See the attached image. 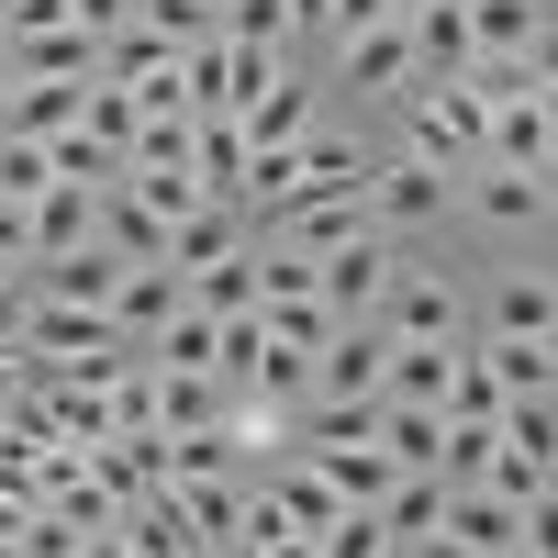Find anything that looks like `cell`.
<instances>
[{"mask_svg": "<svg viewBox=\"0 0 558 558\" xmlns=\"http://www.w3.org/2000/svg\"><path fill=\"white\" fill-rule=\"evenodd\" d=\"M481 134H492V101H481L470 78H413V89H402V146L436 157L447 179L481 168Z\"/></svg>", "mask_w": 558, "mask_h": 558, "instance_id": "obj_1", "label": "cell"}, {"mask_svg": "<svg viewBox=\"0 0 558 558\" xmlns=\"http://www.w3.org/2000/svg\"><path fill=\"white\" fill-rule=\"evenodd\" d=\"M458 213V179L436 168V157H380V168H368V223H380V235L391 246H413V235H436V223Z\"/></svg>", "mask_w": 558, "mask_h": 558, "instance_id": "obj_2", "label": "cell"}, {"mask_svg": "<svg viewBox=\"0 0 558 558\" xmlns=\"http://www.w3.org/2000/svg\"><path fill=\"white\" fill-rule=\"evenodd\" d=\"M391 347H458L470 336V291H458L447 268H425V257H402V279H391V302L368 313Z\"/></svg>", "mask_w": 558, "mask_h": 558, "instance_id": "obj_3", "label": "cell"}, {"mask_svg": "<svg viewBox=\"0 0 558 558\" xmlns=\"http://www.w3.org/2000/svg\"><path fill=\"white\" fill-rule=\"evenodd\" d=\"M402 257H413V246H391L380 223H368V235H347L336 257H313V291H324V313H336V324H368V313L391 302V279H402Z\"/></svg>", "mask_w": 558, "mask_h": 558, "instance_id": "obj_4", "label": "cell"}, {"mask_svg": "<svg viewBox=\"0 0 558 558\" xmlns=\"http://www.w3.org/2000/svg\"><path fill=\"white\" fill-rule=\"evenodd\" d=\"M413 78H425V68H413V34H402V23H368V34L336 45V78H324V101H357V112H368V101H402Z\"/></svg>", "mask_w": 558, "mask_h": 558, "instance_id": "obj_5", "label": "cell"}, {"mask_svg": "<svg viewBox=\"0 0 558 558\" xmlns=\"http://www.w3.org/2000/svg\"><path fill=\"white\" fill-rule=\"evenodd\" d=\"M458 213H470L481 235H536L547 223V179L536 168H470L458 179Z\"/></svg>", "mask_w": 558, "mask_h": 558, "instance_id": "obj_6", "label": "cell"}, {"mask_svg": "<svg viewBox=\"0 0 558 558\" xmlns=\"http://www.w3.org/2000/svg\"><path fill=\"white\" fill-rule=\"evenodd\" d=\"M380 380H391V336L380 324H336L324 357H313V391L324 402H380Z\"/></svg>", "mask_w": 558, "mask_h": 558, "instance_id": "obj_7", "label": "cell"}, {"mask_svg": "<svg viewBox=\"0 0 558 558\" xmlns=\"http://www.w3.org/2000/svg\"><path fill=\"white\" fill-rule=\"evenodd\" d=\"M34 279V302H89V313H112V291H123V257L89 235V246H68V257H34L23 268Z\"/></svg>", "mask_w": 558, "mask_h": 558, "instance_id": "obj_8", "label": "cell"}, {"mask_svg": "<svg viewBox=\"0 0 558 558\" xmlns=\"http://www.w3.org/2000/svg\"><path fill=\"white\" fill-rule=\"evenodd\" d=\"M481 336H558V268H502L481 291Z\"/></svg>", "mask_w": 558, "mask_h": 558, "instance_id": "obj_9", "label": "cell"}, {"mask_svg": "<svg viewBox=\"0 0 558 558\" xmlns=\"http://www.w3.org/2000/svg\"><path fill=\"white\" fill-rule=\"evenodd\" d=\"M191 168H202V191L213 202H246V168H257V134L235 112H191ZM257 223V213H246Z\"/></svg>", "mask_w": 558, "mask_h": 558, "instance_id": "obj_10", "label": "cell"}, {"mask_svg": "<svg viewBox=\"0 0 558 558\" xmlns=\"http://www.w3.org/2000/svg\"><path fill=\"white\" fill-rule=\"evenodd\" d=\"M179 302H191V279H179V268H123V291H112V336L146 357V347L168 336V313H179Z\"/></svg>", "mask_w": 558, "mask_h": 558, "instance_id": "obj_11", "label": "cell"}, {"mask_svg": "<svg viewBox=\"0 0 558 558\" xmlns=\"http://www.w3.org/2000/svg\"><path fill=\"white\" fill-rule=\"evenodd\" d=\"M246 235H257V223H246V202H191V213L168 223V268H179V279H191V268H223Z\"/></svg>", "mask_w": 558, "mask_h": 558, "instance_id": "obj_12", "label": "cell"}, {"mask_svg": "<svg viewBox=\"0 0 558 558\" xmlns=\"http://www.w3.org/2000/svg\"><path fill=\"white\" fill-rule=\"evenodd\" d=\"M402 34H413V68L425 78H470V57H481L470 45V0H413Z\"/></svg>", "mask_w": 558, "mask_h": 558, "instance_id": "obj_13", "label": "cell"}, {"mask_svg": "<svg viewBox=\"0 0 558 558\" xmlns=\"http://www.w3.org/2000/svg\"><path fill=\"white\" fill-rule=\"evenodd\" d=\"M235 123H246V134H257V146H302V134H313V123H324V78H291V68H279V78H268V89H257V101H246V112H235Z\"/></svg>", "mask_w": 558, "mask_h": 558, "instance_id": "obj_14", "label": "cell"}, {"mask_svg": "<svg viewBox=\"0 0 558 558\" xmlns=\"http://www.w3.org/2000/svg\"><path fill=\"white\" fill-rule=\"evenodd\" d=\"M89 223H101V191L57 179V191L23 202V246H34V257H68V246H89Z\"/></svg>", "mask_w": 558, "mask_h": 558, "instance_id": "obj_15", "label": "cell"}, {"mask_svg": "<svg viewBox=\"0 0 558 558\" xmlns=\"http://www.w3.org/2000/svg\"><path fill=\"white\" fill-rule=\"evenodd\" d=\"M89 235H101L123 268H168V213L134 202V179H112V191H101V223H89Z\"/></svg>", "mask_w": 558, "mask_h": 558, "instance_id": "obj_16", "label": "cell"}, {"mask_svg": "<svg viewBox=\"0 0 558 558\" xmlns=\"http://www.w3.org/2000/svg\"><path fill=\"white\" fill-rule=\"evenodd\" d=\"M502 402H558V336H481Z\"/></svg>", "mask_w": 558, "mask_h": 558, "instance_id": "obj_17", "label": "cell"}, {"mask_svg": "<svg viewBox=\"0 0 558 558\" xmlns=\"http://www.w3.org/2000/svg\"><path fill=\"white\" fill-rule=\"evenodd\" d=\"M536 23H547V0H470V45H481L470 68H525Z\"/></svg>", "mask_w": 558, "mask_h": 558, "instance_id": "obj_18", "label": "cell"}, {"mask_svg": "<svg viewBox=\"0 0 558 558\" xmlns=\"http://www.w3.org/2000/svg\"><path fill=\"white\" fill-rule=\"evenodd\" d=\"M235 391L213 380V368H157V436H191V425H223Z\"/></svg>", "mask_w": 558, "mask_h": 558, "instance_id": "obj_19", "label": "cell"}, {"mask_svg": "<svg viewBox=\"0 0 558 558\" xmlns=\"http://www.w3.org/2000/svg\"><path fill=\"white\" fill-rule=\"evenodd\" d=\"M0 57H12V78H101V45H89L78 23H57V34H12Z\"/></svg>", "mask_w": 558, "mask_h": 558, "instance_id": "obj_20", "label": "cell"}, {"mask_svg": "<svg viewBox=\"0 0 558 558\" xmlns=\"http://www.w3.org/2000/svg\"><path fill=\"white\" fill-rule=\"evenodd\" d=\"M380 447H391V470H436L447 481V413L436 402H380Z\"/></svg>", "mask_w": 558, "mask_h": 558, "instance_id": "obj_21", "label": "cell"}, {"mask_svg": "<svg viewBox=\"0 0 558 558\" xmlns=\"http://www.w3.org/2000/svg\"><path fill=\"white\" fill-rule=\"evenodd\" d=\"M447 536H470L481 558H502V547L525 536V502H502V492H481V481H458V492H447Z\"/></svg>", "mask_w": 558, "mask_h": 558, "instance_id": "obj_22", "label": "cell"}, {"mask_svg": "<svg viewBox=\"0 0 558 558\" xmlns=\"http://www.w3.org/2000/svg\"><path fill=\"white\" fill-rule=\"evenodd\" d=\"M78 101H89V78H12V112H0V134H68L78 123Z\"/></svg>", "mask_w": 558, "mask_h": 558, "instance_id": "obj_23", "label": "cell"}, {"mask_svg": "<svg viewBox=\"0 0 558 558\" xmlns=\"http://www.w3.org/2000/svg\"><path fill=\"white\" fill-rule=\"evenodd\" d=\"M179 101H191V112H235V45H223V34L179 45Z\"/></svg>", "mask_w": 558, "mask_h": 558, "instance_id": "obj_24", "label": "cell"}, {"mask_svg": "<svg viewBox=\"0 0 558 558\" xmlns=\"http://www.w3.org/2000/svg\"><path fill=\"white\" fill-rule=\"evenodd\" d=\"M380 525H391V547L436 536V525H447V481H436V470H402V481L380 492Z\"/></svg>", "mask_w": 558, "mask_h": 558, "instance_id": "obj_25", "label": "cell"}, {"mask_svg": "<svg viewBox=\"0 0 558 558\" xmlns=\"http://www.w3.org/2000/svg\"><path fill=\"white\" fill-rule=\"evenodd\" d=\"M168 68H179V45H168V34H146V23H123V34L101 45V78H123L134 101H146V89H157Z\"/></svg>", "mask_w": 558, "mask_h": 558, "instance_id": "obj_26", "label": "cell"}, {"mask_svg": "<svg viewBox=\"0 0 558 558\" xmlns=\"http://www.w3.org/2000/svg\"><path fill=\"white\" fill-rule=\"evenodd\" d=\"M191 313H257V235L235 246V257H223V268H191Z\"/></svg>", "mask_w": 558, "mask_h": 558, "instance_id": "obj_27", "label": "cell"}, {"mask_svg": "<svg viewBox=\"0 0 558 558\" xmlns=\"http://www.w3.org/2000/svg\"><path fill=\"white\" fill-rule=\"evenodd\" d=\"M492 413H502V380H492L481 336H458V368H447V425H492Z\"/></svg>", "mask_w": 558, "mask_h": 558, "instance_id": "obj_28", "label": "cell"}, {"mask_svg": "<svg viewBox=\"0 0 558 558\" xmlns=\"http://www.w3.org/2000/svg\"><path fill=\"white\" fill-rule=\"evenodd\" d=\"M447 368H458V347H391L380 402H436V413H447Z\"/></svg>", "mask_w": 558, "mask_h": 558, "instance_id": "obj_29", "label": "cell"}, {"mask_svg": "<svg viewBox=\"0 0 558 558\" xmlns=\"http://www.w3.org/2000/svg\"><path fill=\"white\" fill-rule=\"evenodd\" d=\"M313 470H324V481H336L347 502H380V492L402 481V470H391V447H380V436H368V447H324V458H313Z\"/></svg>", "mask_w": 558, "mask_h": 558, "instance_id": "obj_30", "label": "cell"}, {"mask_svg": "<svg viewBox=\"0 0 558 558\" xmlns=\"http://www.w3.org/2000/svg\"><path fill=\"white\" fill-rule=\"evenodd\" d=\"M78 123H89V134H101V146H112V157H134V134H146V101H134V89H123V78H89V101H78Z\"/></svg>", "mask_w": 558, "mask_h": 558, "instance_id": "obj_31", "label": "cell"}, {"mask_svg": "<svg viewBox=\"0 0 558 558\" xmlns=\"http://www.w3.org/2000/svg\"><path fill=\"white\" fill-rule=\"evenodd\" d=\"M213 336H223V324H213V313H191V302H179V313H168V336H157L146 357H157V368H213Z\"/></svg>", "mask_w": 558, "mask_h": 558, "instance_id": "obj_32", "label": "cell"}, {"mask_svg": "<svg viewBox=\"0 0 558 558\" xmlns=\"http://www.w3.org/2000/svg\"><path fill=\"white\" fill-rule=\"evenodd\" d=\"M34 191H57V157L34 134H0V202H34Z\"/></svg>", "mask_w": 558, "mask_h": 558, "instance_id": "obj_33", "label": "cell"}, {"mask_svg": "<svg viewBox=\"0 0 558 558\" xmlns=\"http://www.w3.org/2000/svg\"><path fill=\"white\" fill-rule=\"evenodd\" d=\"M223 45H268V57H291V12H279V0H223Z\"/></svg>", "mask_w": 558, "mask_h": 558, "instance_id": "obj_34", "label": "cell"}, {"mask_svg": "<svg viewBox=\"0 0 558 558\" xmlns=\"http://www.w3.org/2000/svg\"><path fill=\"white\" fill-rule=\"evenodd\" d=\"M134 23L168 34V45H191V34H223V0H134Z\"/></svg>", "mask_w": 558, "mask_h": 558, "instance_id": "obj_35", "label": "cell"}, {"mask_svg": "<svg viewBox=\"0 0 558 558\" xmlns=\"http://www.w3.org/2000/svg\"><path fill=\"white\" fill-rule=\"evenodd\" d=\"M257 324H268L279 347H302V357H324V336H336V313H324V302H257Z\"/></svg>", "mask_w": 558, "mask_h": 558, "instance_id": "obj_36", "label": "cell"}, {"mask_svg": "<svg viewBox=\"0 0 558 558\" xmlns=\"http://www.w3.org/2000/svg\"><path fill=\"white\" fill-rule=\"evenodd\" d=\"M492 470V425H447V492Z\"/></svg>", "mask_w": 558, "mask_h": 558, "instance_id": "obj_37", "label": "cell"}, {"mask_svg": "<svg viewBox=\"0 0 558 558\" xmlns=\"http://www.w3.org/2000/svg\"><path fill=\"white\" fill-rule=\"evenodd\" d=\"M68 23H78V34H89V45H112V34H123V23H134V0H68Z\"/></svg>", "mask_w": 558, "mask_h": 558, "instance_id": "obj_38", "label": "cell"}, {"mask_svg": "<svg viewBox=\"0 0 558 558\" xmlns=\"http://www.w3.org/2000/svg\"><path fill=\"white\" fill-rule=\"evenodd\" d=\"M525 68H536V89H558V0H547V23H536V45H525Z\"/></svg>", "mask_w": 558, "mask_h": 558, "instance_id": "obj_39", "label": "cell"}, {"mask_svg": "<svg viewBox=\"0 0 558 558\" xmlns=\"http://www.w3.org/2000/svg\"><path fill=\"white\" fill-rule=\"evenodd\" d=\"M391 558H481V547H470V536H447V525H436V536H413V547H391Z\"/></svg>", "mask_w": 558, "mask_h": 558, "instance_id": "obj_40", "label": "cell"}, {"mask_svg": "<svg viewBox=\"0 0 558 558\" xmlns=\"http://www.w3.org/2000/svg\"><path fill=\"white\" fill-rule=\"evenodd\" d=\"M78 558H134V547H123V525H89V536H78Z\"/></svg>", "mask_w": 558, "mask_h": 558, "instance_id": "obj_41", "label": "cell"}, {"mask_svg": "<svg viewBox=\"0 0 558 558\" xmlns=\"http://www.w3.org/2000/svg\"><path fill=\"white\" fill-rule=\"evenodd\" d=\"M536 123H547V157H558V89H536Z\"/></svg>", "mask_w": 558, "mask_h": 558, "instance_id": "obj_42", "label": "cell"}, {"mask_svg": "<svg viewBox=\"0 0 558 558\" xmlns=\"http://www.w3.org/2000/svg\"><path fill=\"white\" fill-rule=\"evenodd\" d=\"M536 179H547V213H558V157H547V168H536Z\"/></svg>", "mask_w": 558, "mask_h": 558, "instance_id": "obj_43", "label": "cell"}, {"mask_svg": "<svg viewBox=\"0 0 558 558\" xmlns=\"http://www.w3.org/2000/svg\"><path fill=\"white\" fill-rule=\"evenodd\" d=\"M0 112H12V57H0Z\"/></svg>", "mask_w": 558, "mask_h": 558, "instance_id": "obj_44", "label": "cell"}, {"mask_svg": "<svg viewBox=\"0 0 558 558\" xmlns=\"http://www.w3.org/2000/svg\"><path fill=\"white\" fill-rule=\"evenodd\" d=\"M502 558H547V547H525V536H514V547H502Z\"/></svg>", "mask_w": 558, "mask_h": 558, "instance_id": "obj_45", "label": "cell"}, {"mask_svg": "<svg viewBox=\"0 0 558 558\" xmlns=\"http://www.w3.org/2000/svg\"><path fill=\"white\" fill-rule=\"evenodd\" d=\"M402 12H413V0H391V23H402Z\"/></svg>", "mask_w": 558, "mask_h": 558, "instance_id": "obj_46", "label": "cell"}, {"mask_svg": "<svg viewBox=\"0 0 558 558\" xmlns=\"http://www.w3.org/2000/svg\"><path fill=\"white\" fill-rule=\"evenodd\" d=\"M547 492H558V470H547Z\"/></svg>", "mask_w": 558, "mask_h": 558, "instance_id": "obj_47", "label": "cell"}]
</instances>
